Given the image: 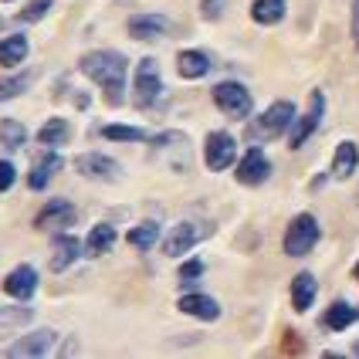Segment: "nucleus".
Segmentation results:
<instances>
[{
  "label": "nucleus",
  "mask_w": 359,
  "mask_h": 359,
  "mask_svg": "<svg viewBox=\"0 0 359 359\" xmlns=\"http://www.w3.org/2000/svg\"><path fill=\"white\" fill-rule=\"evenodd\" d=\"M116 241H119L116 227L102 220V224H95V227L88 231V238H85V255H88V258H102V255H109V251L116 248Z\"/></svg>",
  "instance_id": "nucleus-17"
},
{
  "label": "nucleus",
  "mask_w": 359,
  "mask_h": 359,
  "mask_svg": "<svg viewBox=\"0 0 359 359\" xmlns=\"http://www.w3.org/2000/svg\"><path fill=\"white\" fill-rule=\"evenodd\" d=\"M203 234H207V231H203L200 224H194V220H180V224H173V227L166 231V238L160 241V248H163L166 258H183L187 251L197 248Z\"/></svg>",
  "instance_id": "nucleus-7"
},
{
  "label": "nucleus",
  "mask_w": 359,
  "mask_h": 359,
  "mask_svg": "<svg viewBox=\"0 0 359 359\" xmlns=\"http://www.w3.org/2000/svg\"><path fill=\"white\" fill-rule=\"evenodd\" d=\"M61 217H72V203H68V200H51V203L41 207V214L34 217V227H38V231H48V224L55 227Z\"/></svg>",
  "instance_id": "nucleus-27"
},
{
  "label": "nucleus",
  "mask_w": 359,
  "mask_h": 359,
  "mask_svg": "<svg viewBox=\"0 0 359 359\" xmlns=\"http://www.w3.org/2000/svg\"><path fill=\"white\" fill-rule=\"evenodd\" d=\"M177 72H180V79L197 81L210 72V58H207L203 51H194V48H190V51H180L177 55Z\"/></svg>",
  "instance_id": "nucleus-20"
},
{
  "label": "nucleus",
  "mask_w": 359,
  "mask_h": 359,
  "mask_svg": "<svg viewBox=\"0 0 359 359\" xmlns=\"http://www.w3.org/2000/svg\"><path fill=\"white\" fill-rule=\"evenodd\" d=\"M356 319H359V309H353L349 302H332V305H329V312H325V325H329L332 332L349 329Z\"/></svg>",
  "instance_id": "nucleus-24"
},
{
  "label": "nucleus",
  "mask_w": 359,
  "mask_h": 359,
  "mask_svg": "<svg viewBox=\"0 0 359 359\" xmlns=\"http://www.w3.org/2000/svg\"><path fill=\"white\" fill-rule=\"evenodd\" d=\"M55 342H58V332H55V329H34V332L20 336V339L7 349V356L11 359H44L55 353Z\"/></svg>",
  "instance_id": "nucleus-8"
},
{
  "label": "nucleus",
  "mask_w": 359,
  "mask_h": 359,
  "mask_svg": "<svg viewBox=\"0 0 359 359\" xmlns=\"http://www.w3.org/2000/svg\"><path fill=\"white\" fill-rule=\"evenodd\" d=\"M322 238V227L319 220L312 217V214H299V217L288 224V231H285V255L288 258H305Z\"/></svg>",
  "instance_id": "nucleus-3"
},
{
  "label": "nucleus",
  "mask_w": 359,
  "mask_h": 359,
  "mask_svg": "<svg viewBox=\"0 0 359 359\" xmlns=\"http://www.w3.org/2000/svg\"><path fill=\"white\" fill-rule=\"evenodd\" d=\"M356 278H359V261H356Z\"/></svg>",
  "instance_id": "nucleus-36"
},
{
  "label": "nucleus",
  "mask_w": 359,
  "mask_h": 359,
  "mask_svg": "<svg viewBox=\"0 0 359 359\" xmlns=\"http://www.w3.org/2000/svg\"><path fill=\"white\" fill-rule=\"evenodd\" d=\"M61 166H65L61 153L55 149V146H48V153H44V156H38V160H34V166H31V173H27V187H31V190H44V187H48V183L61 173Z\"/></svg>",
  "instance_id": "nucleus-14"
},
{
  "label": "nucleus",
  "mask_w": 359,
  "mask_h": 359,
  "mask_svg": "<svg viewBox=\"0 0 359 359\" xmlns=\"http://www.w3.org/2000/svg\"><path fill=\"white\" fill-rule=\"evenodd\" d=\"M75 170L85 180H102V183H116L122 177L119 160H112L105 153H81V156H75Z\"/></svg>",
  "instance_id": "nucleus-9"
},
{
  "label": "nucleus",
  "mask_w": 359,
  "mask_h": 359,
  "mask_svg": "<svg viewBox=\"0 0 359 359\" xmlns=\"http://www.w3.org/2000/svg\"><path fill=\"white\" fill-rule=\"evenodd\" d=\"M285 11H288L285 0H255L251 4V20L261 24V27H271V24L285 20Z\"/></svg>",
  "instance_id": "nucleus-21"
},
{
  "label": "nucleus",
  "mask_w": 359,
  "mask_h": 359,
  "mask_svg": "<svg viewBox=\"0 0 359 359\" xmlns=\"http://www.w3.org/2000/svg\"><path fill=\"white\" fill-rule=\"evenodd\" d=\"M359 166V149L353 140H342L339 146H336V156H332V177L336 180H349L353 173H356Z\"/></svg>",
  "instance_id": "nucleus-19"
},
{
  "label": "nucleus",
  "mask_w": 359,
  "mask_h": 359,
  "mask_svg": "<svg viewBox=\"0 0 359 359\" xmlns=\"http://www.w3.org/2000/svg\"><path fill=\"white\" fill-rule=\"evenodd\" d=\"M210 95H214V105H217L227 119H248L251 109H255L251 92H248L241 81H217Z\"/></svg>",
  "instance_id": "nucleus-4"
},
{
  "label": "nucleus",
  "mask_w": 359,
  "mask_h": 359,
  "mask_svg": "<svg viewBox=\"0 0 359 359\" xmlns=\"http://www.w3.org/2000/svg\"><path fill=\"white\" fill-rule=\"evenodd\" d=\"M14 180H18L14 163H11V160H0V194H4V190H11V187H14Z\"/></svg>",
  "instance_id": "nucleus-32"
},
{
  "label": "nucleus",
  "mask_w": 359,
  "mask_h": 359,
  "mask_svg": "<svg viewBox=\"0 0 359 359\" xmlns=\"http://www.w3.org/2000/svg\"><path fill=\"white\" fill-rule=\"evenodd\" d=\"M129 248H136V251H149L153 244H160V224L156 220H142L136 224L133 231H129Z\"/></svg>",
  "instance_id": "nucleus-23"
},
{
  "label": "nucleus",
  "mask_w": 359,
  "mask_h": 359,
  "mask_svg": "<svg viewBox=\"0 0 359 359\" xmlns=\"http://www.w3.org/2000/svg\"><path fill=\"white\" fill-rule=\"evenodd\" d=\"M27 38L24 34H11V38H0V65L7 68H18L20 61L27 58Z\"/></svg>",
  "instance_id": "nucleus-22"
},
{
  "label": "nucleus",
  "mask_w": 359,
  "mask_h": 359,
  "mask_svg": "<svg viewBox=\"0 0 359 359\" xmlns=\"http://www.w3.org/2000/svg\"><path fill=\"white\" fill-rule=\"evenodd\" d=\"M7 4H11V0H7Z\"/></svg>",
  "instance_id": "nucleus-38"
},
{
  "label": "nucleus",
  "mask_w": 359,
  "mask_h": 359,
  "mask_svg": "<svg viewBox=\"0 0 359 359\" xmlns=\"http://www.w3.org/2000/svg\"><path fill=\"white\" fill-rule=\"evenodd\" d=\"M353 38L359 44V0H353Z\"/></svg>",
  "instance_id": "nucleus-34"
},
{
  "label": "nucleus",
  "mask_w": 359,
  "mask_h": 359,
  "mask_svg": "<svg viewBox=\"0 0 359 359\" xmlns=\"http://www.w3.org/2000/svg\"><path fill=\"white\" fill-rule=\"evenodd\" d=\"M319 295V281L312 271H299L295 281H292V305H295V312H309L312 309V302Z\"/></svg>",
  "instance_id": "nucleus-18"
},
{
  "label": "nucleus",
  "mask_w": 359,
  "mask_h": 359,
  "mask_svg": "<svg viewBox=\"0 0 359 359\" xmlns=\"http://www.w3.org/2000/svg\"><path fill=\"white\" fill-rule=\"evenodd\" d=\"M0 31H4V18H0Z\"/></svg>",
  "instance_id": "nucleus-37"
},
{
  "label": "nucleus",
  "mask_w": 359,
  "mask_h": 359,
  "mask_svg": "<svg viewBox=\"0 0 359 359\" xmlns=\"http://www.w3.org/2000/svg\"><path fill=\"white\" fill-rule=\"evenodd\" d=\"M79 72L85 79H92L105 92L109 105H122V92H126V75H129V61L119 51H109V48H99V51H88L81 55Z\"/></svg>",
  "instance_id": "nucleus-1"
},
{
  "label": "nucleus",
  "mask_w": 359,
  "mask_h": 359,
  "mask_svg": "<svg viewBox=\"0 0 359 359\" xmlns=\"http://www.w3.org/2000/svg\"><path fill=\"white\" fill-rule=\"evenodd\" d=\"M133 88H136V99L142 105H149V102L156 99L163 92V75H160V61L156 58H142L136 65V72H133Z\"/></svg>",
  "instance_id": "nucleus-10"
},
{
  "label": "nucleus",
  "mask_w": 359,
  "mask_h": 359,
  "mask_svg": "<svg viewBox=\"0 0 359 359\" xmlns=\"http://www.w3.org/2000/svg\"><path fill=\"white\" fill-rule=\"evenodd\" d=\"M4 292H7L11 299L27 302L34 292H38V271H34L31 264H18V268H11V271L4 275Z\"/></svg>",
  "instance_id": "nucleus-12"
},
{
  "label": "nucleus",
  "mask_w": 359,
  "mask_h": 359,
  "mask_svg": "<svg viewBox=\"0 0 359 359\" xmlns=\"http://www.w3.org/2000/svg\"><path fill=\"white\" fill-rule=\"evenodd\" d=\"M203 275V261L200 258H194V261H187L183 268H180V281L187 285V281H194V278H200Z\"/></svg>",
  "instance_id": "nucleus-33"
},
{
  "label": "nucleus",
  "mask_w": 359,
  "mask_h": 359,
  "mask_svg": "<svg viewBox=\"0 0 359 359\" xmlns=\"http://www.w3.org/2000/svg\"><path fill=\"white\" fill-rule=\"evenodd\" d=\"M102 136L112 142H153V136L146 129H140V126H105Z\"/></svg>",
  "instance_id": "nucleus-28"
},
{
  "label": "nucleus",
  "mask_w": 359,
  "mask_h": 359,
  "mask_svg": "<svg viewBox=\"0 0 359 359\" xmlns=\"http://www.w3.org/2000/svg\"><path fill=\"white\" fill-rule=\"evenodd\" d=\"M203 163H207V170H214V173H224V170H231V166H238V140L231 136V133H210L207 142H203Z\"/></svg>",
  "instance_id": "nucleus-5"
},
{
  "label": "nucleus",
  "mask_w": 359,
  "mask_h": 359,
  "mask_svg": "<svg viewBox=\"0 0 359 359\" xmlns=\"http://www.w3.org/2000/svg\"><path fill=\"white\" fill-rule=\"evenodd\" d=\"M224 7H227V0H203L200 4V14H203V20H220Z\"/></svg>",
  "instance_id": "nucleus-31"
},
{
  "label": "nucleus",
  "mask_w": 359,
  "mask_h": 359,
  "mask_svg": "<svg viewBox=\"0 0 359 359\" xmlns=\"http://www.w3.org/2000/svg\"><path fill=\"white\" fill-rule=\"evenodd\" d=\"M51 7H55V0H31V4L18 14V20L20 24H38V20L48 18V11H51Z\"/></svg>",
  "instance_id": "nucleus-29"
},
{
  "label": "nucleus",
  "mask_w": 359,
  "mask_h": 359,
  "mask_svg": "<svg viewBox=\"0 0 359 359\" xmlns=\"http://www.w3.org/2000/svg\"><path fill=\"white\" fill-rule=\"evenodd\" d=\"M238 183H244V187H261L264 180L271 177V160L261 153V146H251L244 156L238 160Z\"/></svg>",
  "instance_id": "nucleus-11"
},
{
  "label": "nucleus",
  "mask_w": 359,
  "mask_h": 359,
  "mask_svg": "<svg viewBox=\"0 0 359 359\" xmlns=\"http://www.w3.org/2000/svg\"><path fill=\"white\" fill-rule=\"evenodd\" d=\"M27 85H31V75H11V79H0V102L18 99Z\"/></svg>",
  "instance_id": "nucleus-30"
},
{
  "label": "nucleus",
  "mask_w": 359,
  "mask_h": 359,
  "mask_svg": "<svg viewBox=\"0 0 359 359\" xmlns=\"http://www.w3.org/2000/svg\"><path fill=\"white\" fill-rule=\"evenodd\" d=\"M180 312L190 316V319H200V322H217L220 319V305L217 299L210 295H200V292H190L180 299Z\"/></svg>",
  "instance_id": "nucleus-16"
},
{
  "label": "nucleus",
  "mask_w": 359,
  "mask_h": 359,
  "mask_svg": "<svg viewBox=\"0 0 359 359\" xmlns=\"http://www.w3.org/2000/svg\"><path fill=\"white\" fill-rule=\"evenodd\" d=\"M353 353H356V356H359V342H356V346H353Z\"/></svg>",
  "instance_id": "nucleus-35"
},
{
  "label": "nucleus",
  "mask_w": 359,
  "mask_h": 359,
  "mask_svg": "<svg viewBox=\"0 0 359 359\" xmlns=\"http://www.w3.org/2000/svg\"><path fill=\"white\" fill-rule=\"evenodd\" d=\"M322 116H325V95L316 88V92L309 95V109H305V116L295 119V126L288 129V146H292V149H302L305 142L316 136V129L322 126Z\"/></svg>",
  "instance_id": "nucleus-6"
},
{
  "label": "nucleus",
  "mask_w": 359,
  "mask_h": 359,
  "mask_svg": "<svg viewBox=\"0 0 359 359\" xmlns=\"http://www.w3.org/2000/svg\"><path fill=\"white\" fill-rule=\"evenodd\" d=\"M81 251H85V244H81L79 238H72V234H55V238H51V271H55V275L68 271V268L81 258Z\"/></svg>",
  "instance_id": "nucleus-13"
},
{
  "label": "nucleus",
  "mask_w": 359,
  "mask_h": 359,
  "mask_svg": "<svg viewBox=\"0 0 359 359\" xmlns=\"http://www.w3.org/2000/svg\"><path fill=\"white\" fill-rule=\"evenodd\" d=\"M292 126H295V105H292L288 99H278V102H271L258 119L251 122L248 140L258 146L261 140H275V136H281V133H288Z\"/></svg>",
  "instance_id": "nucleus-2"
},
{
  "label": "nucleus",
  "mask_w": 359,
  "mask_h": 359,
  "mask_svg": "<svg viewBox=\"0 0 359 359\" xmlns=\"http://www.w3.org/2000/svg\"><path fill=\"white\" fill-rule=\"evenodd\" d=\"M170 27L173 24L163 14H136V18H129V34L136 41H160Z\"/></svg>",
  "instance_id": "nucleus-15"
},
{
  "label": "nucleus",
  "mask_w": 359,
  "mask_h": 359,
  "mask_svg": "<svg viewBox=\"0 0 359 359\" xmlns=\"http://www.w3.org/2000/svg\"><path fill=\"white\" fill-rule=\"evenodd\" d=\"M0 142L7 149H24L27 146V126L20 119H0Z\"/></svg>",
  "instance_id": "nucleus-26"
},
{
  "label": "nucleus",
  "mask_w": 359,
  "mask_h": 359,
  "mask_svg": "<svg viewBox=\"0 0 359 359\" xmlns=\"http://www.w3.org/2000/svg\"><path fill=\"white\" fill-rule=\"evenodd\" d=\"M68 136H72V129H68V122L65 119H48L44 126L38 129V142L41 146H65L68 142Z\"/></svg>",
  "instance_id": "nucleus-25"
}]
</instances>
